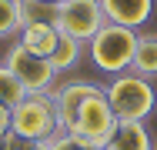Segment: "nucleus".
Returning <instances> with one entry per match:
<instances>
[{
	"label": "nucleus",
	"instance_id": "1a4fd4ad",
	"mask_svg": "<svg viewBox=\"0 0 157 150\" xmlns=\"http://www.w3.org/2000/svg\"><path fill=\"white\" fill-rule=\"evenodd\" d=\"M104 150H154V144L144 120H117V130L110 133Z\"/></svg>",
	"mask_w": 157,
	"mask_h": 150
},
{
	"label": "nucleus",
	"instance_id": "0eeeda50",
	"mask_svg": "<svg viewBox=\"0 0 157 150\" xmlns=\"http://www.w3.org/2000/svg\"><path fill=\"white\" fill-rule=\"evenodd\" d=\"M97 84L90 80H67L63 87L50 90V97H54V107H57V117H60V127L63 130H70L74 127V120H77V110L84 107V100L87 97H94L97 93Z\"/></svg>",
	"mask_w": 157,
	"mask_h": 150
},
{
	"label": "nucleus",
	"instance_id": "6ab92c4d",
	"mask_svg": "<svg viewBox=\"0 0 157 150\" xmlns=\"http://www.w3.org/2000/svg\"><path fill=\"white\" fill-rule=\"evenodd\" d=\"M0 150H7V144H3V137H0Z\"/></svg>",
	"mask_w": 157,
	"mask_h": 150
},
{
	"label": "nucleus",
	"instance_id": "f03ea898",
	"mask_svg": "<svg viewBox=\"0 0 157 150\" xmlns=\"http://www.w3.org/2000/svg\"><path fill=\"white\" fill-rule=\"evenodd\" d=\"M104 93H107V103H110V110H114L117 120H147L151 110H154V103H157V93L151 87V80L134 73V70L117 73L104 87Z\"/></svg>",
	"mask_w": 157,
	"mask_h": 150
},
{
	"label": "nucleus",
	"instance_id": "f8f14e48",
	"mask_svg": "<svg viewBox=\"0 0 157 150\" xmlns=\"http://www.w3.org/2000/svg\"><path fill=\"white\" fill-rule=\"evenodd\" d=\"M84 54V43L80 40H74V37H67L60 33V40H57V47H54V54H50V67H54V73H60V70H70V67H77V60Z\"/></svg>",
	"mask_w": 157,
	"mask_h": 150
},
{
	"label": "nucleus",
	"instance_id": "39448f33",
	"mask_svg": "<svg viewBox=\"0 0 157 150\" xmlns=\"http://www.w3.org/2000/svg\"><path fill=\"white\" fill-rule=\"evenodd\" d=\"M104 24H107V17H104L100 0H60L57 3L54 27L74 40H80V43H87Z\"/></svg>",
	"mask_w": 157,
	"mask_h": 150
},
{
	"label": "nucleus",
	"instance_id": "a211bd4d",
	"mask_svg": "<svg viewBox=\"0 0 157 150\" xmlns=\"http://www.w3.org/2000/svg\"><path fill=\"white\" fill-rule=\"evenodd\" d=\"M7 133H10V107L0 103V137H7Z\"/></svg>",
	"mask_w": 157,
	"mask_h": 150
},
{
	"label": "nucleus",
	"instance_id": "7ed1b4c3",
	"mask_svg": "<svg viewBox=\"0 0 157 150\" xmlns=\"http://www.w3.org/2000/svg\"><path fill=\"white\" fill-rule=\"evenodd\" d=\"M87 43H90V60H94V67L104 70V73H114V77H117V73L130 70L134 47H137V30L107 20Z\"/></svg>",
	"mask_w": 157,
	"mask_h": 150
},
{
	"label": "nucleus",
	"instance_id": "9b49d317",
	"mask_svg": "<svg viewBox=\"0 0 157 150\" xmlns=\"http://www.w3.org/2000/svg\"><path fill=\"white\" fill-rule=\"evenodd\" d=\"M130 70L140 77H157V33H137V47H134V60Z\"/></svg>",
	"mask_w": 157,
	"mask_h": 150
},
{
	"label": "nucleus",
	"instance_id": "4468645a",
	"mask_svg": "<svg viewBox=\"0 0 157 150\" xmlns=\"http://www.w3.org/2000/svg\"><path fill=\"white\" fill-rule=\"evenodd\" d=\"M24 97H27L24 84H20V80H17V77H13V73H10V70H7L3 63H0V103L13 110V107H17V103H20Z\"/></svg>",
	"mask_w": 157,
	"mask_h": 150
},
{
	"label": "nucleus",
	"instance_id": "2eb2a0df",
	"mask_svg": "<svg viewBox=\"0 0 157 150\" xmlns=\"http://www.w3.org/2000/svg\"><path fill=\"white\" fill-rule=\"evenodd\" d=\"M20 30V7L17 0H0V40Z\"/></svg>",
	"mask_w": 157,
	"mask_h": 150
},
{
	"label": "nucleus",
	"instance_id": "f257e3e1",
	"mask_svg": "<svg viewBox=\"0 0 157 150\" xmlns=\"http://www.w3.org/2000/svg\"><path fill=\"white\" fill-rule=\"evenodd\" d=\"M60 117L50 93H27L10 110V133L24 140H54L60 133Z\"/></svg>",
	"mask_w": 157,
	"mask_h": 150
},
{
	"label": "nucleus",
	"instance_id": "6e6552de",
	"mask_svg": "<svg viewBox=\"0 0 157 150\" xmlns=\"http://www.w3.org/2000/svg\"><path fill=\"white\" fill-rule=\"evenodd\" d=\"M100 7H104V17L110 24H121L130 30L147 24L154 13V0H100Z\"/></svg>",
	"mask_w": 157,
	"mask_h": 150
},
{
	"label": "nucleus",
	"instance_id": "9d476101",
	"mask_svg": "<svg viewBox=\"0 0 157 150\" xmlns=\"http://www.w3.org/2000/svg\"><path fill=\"white\" fill-rule=\"evenodd\" d=\"M60 40V30L54 24H30V27L20 30V43L30 50V54H40V57H50L54 47Z\"/></svg>",
	"mask_w": 157,
	"mask_h": 150
},
{
	"label": "nucleus",
	"instance_id": "f3484780",
	"mask_svg": "<svg viewBox=\"0 0 157 150\" xmlns=\"http://www.w3.org/2000/svg\"><path fill=\"white\" fill-rule=\"evenodd\" d=\"M3 144H7V150H50V140H24L13 133H7Z\"/></svg>",
	"mask_w": 157,
	"mask_h": 150
},
{
	"label": "nucleus",
	"instance_id": "423d86ee",
	"mask_svg": "<svg viewBox=\"0 0 157 150\" xmlns=\"http://www.w3.org/2000/svg\"><path fill=\"white\" fill-rule=\"evenodd\" d=\"M3 67L24 84L27 93H50L54 87V67H50V60L40 57V54H30L24 43H13L10 50H7V60H3Z\"/></svg>",
	"mask_w": 157,
	"mask_h": 150
},
{
	"label": "nucleus",
	"instance_id": "aec40b11",
	"mask_svg": "<svg viewBox=\"0 0 157 150\" xmlns=\"http://www.w3.org/2000/svg\"><path fill=\"white\" fill-rule=\"evenodd\" d=\"M47 3H60V0H47Z\"/></svg>",
	"mask_w": 157,
	"mask_h": 150
},
{
	"label": "nucleus",
	"instance_id": "ddd939ff",
	"mask_svg": "<svg viewBox=\"0 0 157 150\" xmlns=\"http://www.w3.org/2000/svg\"><path fill=\"white\" fill-rule=\"evenodd\" d=\"M20 7V30L30 27V24H54L57 20V3H47V0H17Z\"/></svg>",
	"mask_w": 157,
	"mask_h": 150
},
{
	"label": "nucleus",
	"instance_id": "dca6fc26",
	"mask_svg": "<svg viewBox=\"0 0 157 150\" xmlns=\"http://www.w3.org/2000/svg\"><path fill=\"white\" fill-rule=\"evenodd\" d=\"M50 150H100V147L87 144V140H80L77 133H67V130H60V133L50 140Z\"/></svg>",
	"mask_w": 157,
	"mask_h": 150
},
{
	"label": "nucleus",
	"instance_id": "20e7f679",
	"mask_svg": "<svg viewBox=\"0 0 157 150\" xmlns=\"http://www.w3.org/2000/svg\"><path fill=\"white\" fill-rule=\"evenodd\" d=\"M114 130H117V117H114V110L107 103V93L100 87L94 97L84 100V107L77 110V120H74V127L67 133H77L80 140H87V144H94V147L104 150V144L110 140Z\"/></svg>",
	"mask_w": 157,
	"mask_h": 150
}]
</instances>
